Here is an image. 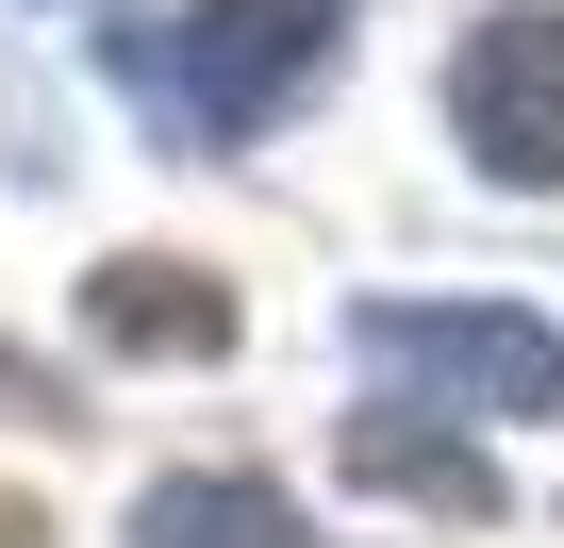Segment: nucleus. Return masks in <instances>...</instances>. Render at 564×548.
<instances>
[{"instance_id": "nucleus-5", "label": "nucleus", "mask_w": 564, "mask_h": 548, "mask_svg": "<svg viewBox=\"0 0 564 548\" xmlns=\"http://www.w3.org/2000/svg\"><path fill=\"white\" fill-rule=\"evenodd\" d=\"M333 465H349L366 498H415V515H465V531H498V465H481L465 432H415V399L349 416V432H333Z\"/></svg>"}, {"instance_id": "nucleus-2", "label": "nucleus", "mask_w": 564, "mask_h": 548, "mask_svg": "<svg viewBox=\"0 0 564 548\" xmlns=\"http://www.w3.org/2000/svg\"><path fill=\"white\" fill-rule=\"evenodd\" d=\"M448 117L498 183H564V0H514L448 51Z\"/></svg>"}, {"instance_id": "nucleus-6", "label": "nucleus", "mask_w": 564, "mask_h": 548, "mask_svg": "<svg viewBox=\"0 0 564 548\" xmlns=\"http://www.w3.org/2000/svg\"><path fill=\"white\" fill-rule=\"evenodd\" d=\"M133 548H316V531L282 515V498H265L249 465H183V482H150Z\"/></svg>"}, {"instance_id": "nucleus-4", "label": "nucleus", "mask_w": 564, "mask_h": 548, "mask_svg": "<svg viewBox=\"0 0 564 548\" xmlns=\"http://www.w3.org/2000/svg\"><path fill=\"white\" fill-rule=\"evenodd\" d=\"M84 333L133 350V366H216V350H232V283L183 266V249H117L100 283H84Z\"/></svg>"}, {"instance_id": "nucleus-1", "label": "nucleus", "mask_w": 564, "mask_h": 548, "mask_svg": "<svg viewBox=\"0 0 564 548\" xmlns=\"http://www.w3.org/2000/svg\"><path fill=\"white\" fill-rule=\"evenodd\" d=\"M349 350L382 383H432V399H498V416H564V333L514 316V300H366Z\"/></svg>"}, {"instance_id": "nucleus-7", "label": "nucleus", "mask_w": 564, "mask_h": 548, "mask_svg": "<svg viewBox=\"0 0 564 548\" xmlns=\"http://www.w3.org/2000/svg\"><path fill=\"white\" fill-rule=\"evenodd\" d=\"M0 416H18V432H51V416H67V383H51V366H18V350H0Z\"/></svg>"}, {"instance_id": "nucleus-8", "label": "nucleus", "mask_w": 564, "mask_h": 548, "mask_svg": "<svg viewBox=\"0 0 564 548\" xmlns=\"http://www.w3.org/2000/svg\"><path fill=\"white\" fill-rule=\"evenodd\" d=\"M0 548H51V515H34V498H18V482H0Z\"/></svg>"}, {"instance_id": "nucleus-3", "label": "nucleus", "mask_w": 564, "mask_h": 548, "mask_svg": "<svg viewBox=\"0 0 564 548\" xmlns=\"http://www.w3.org/2000/svg\"><path fill=\"white\" fill-rule=\"evenodd\" d=\"M333 34H349V0H199V100H216V133L282 117L333 67Z\"/></svg>"}]
</instances>
